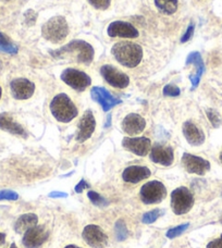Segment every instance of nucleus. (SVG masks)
I'll return each mask as SVG.
<instances>
[{
	"label": "nucleus",
	"mask_w": 222,
	"mask_h": 248,
	"mask_svg": "<svg viewBox=\"0 0 222 248\" xmlns=\"http://www.w3.org/2000/svg\"><path fill=\"white\" fill-rule=\"evenodd\" d=\"M16 199H19V195L13 190L7 189L0 192V201H16Z\"/></svg>",
	"instance_id": "nucleus-33"
},
{
	"label": "nucleus",
	"mask_w": 222,
	"mask_h": 248,
	"mask_svg": "<svg viewBox=\"0 0 222 248\" xmlns=\"http://www.w3.org/2000/svg\"><path fill=\"white\" fill-rule=\"evenodd\" d=\"M111 54L120 64L127 68H135L143 59V48L135 43L119 42L111 48Z\"/></svg>",
	"instance_id": "nucleus-2"
},
{
	"label": "nucleus",
	"mask_w": 222,
	"mask_h": 248,
	"mask_svg": "<svg viewBox=\"0 0 222 248\" xmlns=\"http://www.w3.org/2000/svg\"><path fill=\"white\" fill-rule=\"evenodd\" d=\"M194 30H195V26H194V24H193V23H190V24L189 25L188 30H186L185 34L183 35V36H182V38H181V43H186V42H189L190 39L192 38V36H193V34H194Z\"/></svg>",
	"instance_id": "nucleus-35"
},
{
	"label": "nucleus",
	"mask_w": 222,
	"mask_h": 248,
	"mask_svg": "<svg viewBox=\"0 0 222 248\" xmlns=\"http://www.w3.org/2000/svg\"><path fill=\"white\" fill-rule=\"evenodd\" d=\"M51 56L56 57V58H63L65 56H72L73 59L79 62V63L90 65L93 60H94L95 51L94 48L85 41H72L66 44L60 49L54 50L50 52Z\"/></svg>",
	"instance_id": "nucleus-1"
},
{
	"label": "nucleus",
	"mask_w": 222,
	"mask_h": 248,
	"mask_svg": "<svg viewBox=\"0 0 222 248\" xmlns=\"http://www.w3.org/2000/svg\"><path fill=\"white\" fill-rule=\"evenodd\" d=\"M182 131H183V135L186 140H188V143L192 146H199L204 144V141H205V134H204V132L192 121H186L183 124Z\"/></svg>",
	"instance_id": "nucleus-19"
},
{
	"label": "nucleus",
	"mask_w": 222,
	"mask_h": 248,
	"mask_svg": "<svg viewBox=\"0 0 222 248\" xmlns=\"http://www.w3.org/2000/svg\"><path fill=\"white\" fill-rule=\"evenodd\" d=\"M100 74L106 82L115 88H126L130 84V78L113 65H103L100 68Z\"/></svg>",
	"instance_id": "nucleus-8"
},
{
	"label": "nucleus",
	"mask_w": 222,
	"mask_h": 248,
	"mask_svg": "<svg viewBox=\"0 0 222 248\" xmlns=\"http://www.w3.org/2000/svg\"><path fill=\"white\" fill-rule=\"evenodd\" d=\"M111 120V116H108V119H107V124H106V127H108L109 126V124H110V121Z\"/></svg>",
	"instance_id": "nucleus-40"
},
{
	"label": "nucleus",
	"mask_w": 222,
	"mask_h": 248,
	"mask_svg": "<svg viewBox=\"0 0 222 248\" xmlns=\"http://www.w3.org/2000/svg\"><path fill=\"white\" fill-rule=\"evenodd\" d=\"M180 88L173 85V84H168V85L165 86V88H163V95L165 96H169V97H176L180 95Z\"/></svg>",
	"instance_id": "nucleus-32"
},
{
	"label": "nucleus",
	"mask_w": 222,
	"mask_h": 248,
	"mask_svg": "<svg viewBox=\"0 0 222 248\" xmlns=\"http://www.w3.org/2000/svg\"><path fill=\"white\" fill-rule=\"evenodd\" d=\"M154 2L159 11L168 16L175 13L177 10V6H179L177 0H154Z\"/></svg>",
	"instance_id": "nucleus-24"
},
{
	"label": "nucleus",
	"mask_w": 222,
	"mask_h": 248,
	"mask_svg": "<svg viewBox=\"0 0 222 248\" xmlns=\"http://www.w3.org/2000/svg\"><path fill=\"white\" fill-rule=\"evenodd\" d=\"M190 227V223H184V224H181V225H177V227L170 229L169 231L167 232V237L168 238H175L179 235H181L182 233H184L188 228Z\"/></svg>",
	"instance_id": "nucleus-29"
},
{
	"label": "nucleus",
	"mask_w": 222,
	"mask_h": 248,
	"mask_svg": "<svg viewBox=\"0 0 222 248\" xmlns=\"http://www.w3.org/2000/svg\"><path fill=\"white\" fill-rule=\"evenodd\" d=\"M194 205V196L189 188L179 187L171 194V208L176 216L185 215L192 209Z\"/></svg>",
	"instance_id": "nucleus-5"
},
{
	"label": "nucleus",
	"mask_w": 222,
	"mask_h": 248,
	"mask_svg": "<svg viewBox=\"0 0 222 248\" xmlns=\"http://www.w3.org/2000/svg\"><path fill=\"white\" fill-rule=\"evenodd\" d=\"M206 114L208 119H209L210 123L212 124L214 127H219L221 125V118L219 116V113L216 111L214 109H207L206 110Z\"/></svg>",
	"instance_id": "nucleus-30"
},
{
	"label": "nucleus",
	"mask_w": 222,
	"mask_h": 248,
	"mask_svg": "<svg viewBox=\"0 0 222 248\" xmlns=\"http://www.w3.org/2000/svg\"><path fill=\"white\" fill-rule=\"evenodd\" d=\"M88 2L97 10H106L109 8L111 0H88Z\"/></svg>",
	"instance_id": "nucleus-31"
},
{
	"label": "nucleus",
	"mask_w": 222,
	"mask_h": 248,
	"mask_svg": "<svg viewBox=\"0 0 222 248\" xmlns=\"http://www.w3.org/2000/svg\"><path fill=\"white\" fill-rule=\"evenodd\" d=\"M145 119L137 113H130L123 119L122 130L127 135H139L145 130Z\"/></svg>",
	"instance_id": "nucleus-18"
},
{
	"label": "nucleus",
	"mask_w": 222,
	"mask_h": 248,
	"mask_svg": "<svg viewBox=\"0 0 222 248\" xmlns=\"http://www.w3.org/2000/svg\"><path fill=\"white\" fill-rule=\"evenodd\" d=\"M107 34L110 37L120 38H137L139 37V31L132 24L124 21H114L110 23L107 29Z\"/></svg>",
	"instance_id": "nucleus-14"
},
{
	"label": "nucleus",
	"mask_w": 222,
	"mask_h": 248,
	"mask_svg": "<svg viewBox=\"0 0 222 248\" xmlns=\"http://www.w3.org/2000/svg\"><path fill=\"white\" fill-rule=\"evenodd\" d=\"M10 91L13 98L17 100H25L33 96L35 92V84L24 78H15L10 83Z\"/></svg>",
	"instance_id": "nucleus-12"
},
{
	"label": "nucleus",
	"mask_w": 222,
	"mask_h": 248,
	"mask_svg": "<svg viewBox=\"0 0 222 248\" xmlns=\"http://www.w3.org/2000/svg\"><path fill=\"white\" fill-rule=\"evenodd\" d=\"M61 79L77 92H84L92 84L90 75L83 71L68 68L61 73Z\"/></svg>",
	"instance_id": "nucleus-7"
},
{
	"label": "nucleus",
	"mask_w": 222,
	"mask_h": 248,
	"mask_svg": "<svg viewBox=\"0 0 222 248\" xmlns=\"http://www.w3.org/2000/svg\"><path fill=\"white\" fill-rule=\"evenodd\" d=\"M207 248H222V234L219 238L211 241L209 244L207 245Z\"/></svg>",
	"instance_id": "nucleus-37"
},
{
	"label": "nucleus",
	"mask_w": 222,
	"mask_h": 248,
	"mask_svg": "<svg viewBox=\"0 0 222 248\" xmlns=\"http://www.w3.org/2000/svg\"><path fill=\"white\" fill-rule=\"evenodd\" d=\"M220 223H221V224H222V218H221V219H220Z\"/></svg>",
	"instance_id": "nucleus-45"
},
{
	"label": "nucleus",
	"mask_w": 222,
	"mask_h": 248,
	"mask_svg": "<svg viewBox=\"0 0 222 248\" xmlns=\"http://www.w3.org/2000/svg\"><path fill=\"white\" fill-rule=\"evenodd\" d=\"M64 248H81V247H78V246H75V245H69V246H66Z\"/></svg>",
	"instance_id": "nucleus-41"
},
{
	"label": "nucleus",
	"mask_w": 222,
	"mask_h": 248,
	"mask_svg": "<svg viewBox=\"0 0 222 248\" xmlns=\"http://www.w3.org/2000/svg\"><path fill=\"white\" fill-rule=\"evenodd\" d=\"M82 236L84 241L93 248H106L108 245V236L98 225H87L83 230Z\"/></svg>",
	"instance_id": "nucleus-9"
},
{
	"label": "nucleus",
	"mask_w": 222,
	"mask_h": 248,
	"mask_svg": "<svg viewBox=\"0 0 222 248\" xmlns=\"http://www.w3.org/2000/svg\"><path fill=\"white\" fill-rule=\"evenodd\" d=\"M87 196L90 198L93 205H95L97 207H107L109 205V202L107 199L101 196L98 193L94 192V190H90V192L87 193Z\"/></svg>",
	"instance_id": "nucleus-26"
},
{
	"label": "nucleus",
	"mask_w": 222,
	"mask_h": 248,
	"mask_svg": "<svg viewBox=\"0 0 222 248\" xmlns=\"http://www.w3.org/2000/svg\"><path fill=\"white\" fill-rule=\"evenodd\" d=\"M186 64H194L196 66V73L190 75V79L192 82V90H195L198 86L199 82H201L202 75L205 72V64H204V61L202 58V55L199 54L198 51H193L188 56L185 61Z\"/></svg>",
	"instance_id": "nucleus-21"
},
{
	"label": "nucleus",
	"mask_w": 222,
	"mask_h": 248,
	"mask_svg": "<svg viewBox=\"0 0 222 248\" xmlns=\"http://www.w3.org/2000/svg\"><path fill=\"white\" fill-rule=\"evenodd\" d=\"M182 163H183L184 169L189 173L197 174V175H205L208 171L210 170V163L206 159L202 157L194 156L185 153L182 157Z\"/></svg>",
	"instance_id": "nucleus-10"
},
{
	"label": "nucleus",
	"mask_w": 222,
	"mask_h": 248,
	"mask_svg": "<svg viewBox=\"0 0 222 248\" xmlns=\"http://www.w3.org/2000/svg\"><path fill=\"white\" fill-rule=\"evenodd\" d=\"M68 34V22L61 16H52L42 26V36L50 43L58 44L64 41Z\"/></svg>",
	"instance_id": "nucleus-4"
},
{
	"label": "nucleus",
	"mask_w": 222,
	"mask_h": 248,
	"mask_svg": "<svg viewBox=\"0 0 222 248\" xmlns=\"http://www.w3.org/2000/svg\"><path fill=\"white\" fill-rule=\"evenodd\" d=\"M162 215H163V211L161 209H154L152 211L144 214L143 218H142V221H143V223L150 224L155 222L158 218H160Z\"/></svg>",
	"instance_id": "nucleus-28"
},
{
	"label": "nucleus",
	"mask_w": 222,
	"mask_h": 248,
	"mask_svg": "<svg viewBox=\"0 0 222 248\" xmlns=\"http://www.w3.org/2000/svg\"><path fill=\"white\" fill-rule=\"evenodd\" d=\"M24 19H25L26 24H28V25H33L35 22H36V19H37L36 12H35L34 10H32V9H30V10H28V11L25 12Z\"/></svg>",
	"instance_id": "nucleus-34"
},
{
	"label": "nucleus",
	"mask_w": 222,
	"mask_h": 248,
	"mask_svg": "<svg viewBox=\"0 0 222 248\" xmlns=\"http://www.w3.org/2000/svg\"><path fill=\"white\" fill-rule=\"evenodd\" d=\"M0 128L2 131H6L10 134L26 137L28 133L24 130V127L15 121L10 113L8 112H1L0 113Z\"/></svg>",
	"instance_id": "nucleus-22"
},
{
	"label": "nucleus",
	"mask_w": 222,
	"mask_h": 248,
	"mask_svg": "<svg viewBox=\"0 0 222 248\" xmlns=\"http://www.w3.org/2000/svg\"><path fill=\"white\" fill-rule=\"evenodd\" d=\"M10 248H17V247H16V245L15 244V243H12L11 246H10Z\"/></svg>",
	"instance_id": "nucleus-42"
},
{
	"label": "nucleus",
	"mask_w": 222,
	"mask_h": 248,
	"mask_svg": "<svg viewBox=\"0 0 222 248\" xmlns=\"http://www.w3.org/2000/svg\"><path fill=\"white\" fill-rule=\"evenodd\" d=\"M38 217L35 214L22 215L20 218L16 221L15 230L16 233H25L29 229L36 227Z\"/></svg>",
	"instance_id": "nucleus-23"
},
{
	"label": "nucleus",
	"mask_w": 222,
	"mask_h": 248,
	"mask_svg": "<svg viewBox=\"0 0 222 248\" xmlns=\"http://www.w3.org/2000/svg\"><path fill=\"white\" fill-rule=\"evenodd\" d=\"M91 96L93 100H95L96 103H98L105 112L109 111L111 108L115 107V106L121 104V100L119 98H115L104 87L95 86L92 88Z\"/></svg>",
	"instance_id": "nucleus-16"
},
{
	"label": "nucleus",
	"mask_w": 222,
	"mask_h": 248,
	"mask_svg": "<svg viewBox=\"0 0 222 248\" xmlns=\"http://www.w3.org/2000/svg\"><path fill=\"white\" fill-rule=\"evenodd\" d=\"M49 237V232L47 231L43 225H36V227L29 229L24 233L22 243L25 248H39Z\"/></svg>",
	"instance_id": "nucleus-11"
},
{
	"label": "nucleus",
	"mask_w": 222,
	"mask_h": 248,
	"mask_svg": "<svg viewBox=\"0 0 222 248\" xmlns=\"http://www.w3.org/2000/svg\"><path fill=\"white\" fill-rule=\"evenodd\" d=\"M220 161L222 163V150H221V153H220Z\"/></svg>",
	"instance_id": "nucleus-44"
},
{
	"label": "nucleus",
	"mask_w": 222,
	"mask_h": 248,
	"mask_svg": "<svg viewBox=\"0 0 222 248\" xmlns=\"http://www.w3.org/2000/svg\"><path fill=\"white\" fill-rule=\"evenodd\" d=\"M1 95H2V90H1V86H0V98H1Z\"/></svg>",
	"instance_id": "nucleus-43"
},
{
	"label": "nucleus",
	"mask_w": 222,
	"mask_h": 248,
	"mask_svg": "<svg viewBox=\"0 0 222 248\" xmlns=\"http://www.w3.org/2000/svg\"><path fill=\"white\" fill-rule=\"evenodd\" d=\"M122 146L128 152L144 157L152 149V141L147 137H124Z\"/></svg>",
	"instance_id": "nucleus-13"
},
{
	"label": "nucleus",
	"mask_w": 222,
	"mask_h": 248,
	"mask_svg": "<svg viewBox=\"0 0 222 248\" xmlns=\"http://www.w3.org/2000/svg\"><path fill=\"white\" fill-rule=\"evenodd\" d=\"M66 196H68V194L62 193V192H52V193L49 194V197H52V198H55V197H62V198H64V197H66Z\"/></svg>",
	"instance_id": "nucleus-38"
},
{
	"label": "nucleus",
	"mask_w": 222,
	"mask_h": 248,
	"mask_svg": "<svg viewBox=\"0 0 222 248\" xmlns=\"http://www.w3.org/2000/svg\"><path fill=\"white\" fill-rule=\"evenodd\" d=\"M17 50H19V48L16 44H13L10 38L0 32V51L9 55H16L17 54Z\"/></svg>",
	"instance_id": "nucleus-25"
},
{
	"label": "nucleus",
	"mask_w": 222,
	"mask_h": 248,
	"mask_svg": "<svg viewBox=\"0 0 222 248\" xmlns=\"http://www.w3.org/2000/svg\"><path fill=\"white\" fill-rule=\"evenodd\" d=\"M114 231H115V237H117L118 241L127 240V237L128 235V231L123 220L117 221V223H115V227H114Z\"/></svg>",
	"instance_id": "nucleus-27"
},
{
	"label": "nucleus",
	"mask_w": 222,
	"mask_h": 248,
	"mask_svg": "<svg viewBox=\"0 0 222 248\" xmlns=\"http://www.w3.org/2000/svg\"><path fill=\"white\" fill-rule=\"evenodd\" d=\"M90 187V185H88L86 182H85V180H81L79 181V183L75 186V192L77 193H79V194H81L84 189L85 188H88Z\"/></svg>",
	"instance_id": "nucleus-36"
},
{
	"label": "nucleus",
	"mask_w": 222,
	"mask_h": 248,
	"mask_svg": "<svg viewBox=\"0 0 222 248\" xmlns=\"http://www.w3.org/2000/svg\"><path fill=\"white\" fill-rule=\"evenodd\" d=\"M152 172L146 167L131 166L127 168L122 173V179L127 183L136 184L145 179H148Z\"/></svg>",
	"instance_id": "nucleus-20"
},
{
	"label": "nucleus",
	"mask_w": 222,
	"mask_h": 248,
	"mask_svg": "<svg viewBox=\"0 0 222 248\" xmlns=\"http://www.w3.org/2000/svg\"><path fill=\"white\" fill-rule=\"evenodd\" d=\"M95 127L96 120L94 114L91 110H86L79 123V132L77 134V140L79 143H83V141L91 139V136L95 131Z\"/></svg>",
	"instance_id": "nucleus-17"
},
{
	"label": "nucleus",
	"mask_w": 222,
	"mask_h": 248,
	"mask_svg": "<svg viewBox=\"0 0 222 248\" xmlns=\"http://www.w3.org/2000/svg\"><path fill=\"white\" fill-rule=\"evenodd\" d=\"M141 199L145 205L161 202L167 196V188L159 181H150L141 188Z\"/></svg>",
	"instance_id": "nucleus-6"
},
{
	"label": "nucleus",
	"mask_w": 222,
	"mask_h": 248,
	"mask_svg": "<svg viewBox=\"0 0 222 248\" xmlns=\"http://www.w3.org/2000/svg\"><path fill=\"white\" fill-rule=\"evenodd\" d=\"M4 242H6V234L0 232V246L3 245Z\"/></svg>",
	"instance_id": "nucleus-39"
},
{
	"label": "nucleus",
	"mask_w": 222,
	"mask_h": 248,
	"mask_svg": "<svg viewBox=\"0 0 222 248\" xmlns=\"http://www.w3.org/2000/svg\"><path fill=\"white\" fill-rule=\"evenodd\" d=\"M50 111L57 121L68 123L78 116V108L65 94H59L54 97L50 103Z\"/></svg>",
	"instance_id": "nucleus-3"
},
{
	"label": "nucleus",
	"mask_w": 222,
	"mask_h": 248,
	"mask_svg": "<svg viewBox=\"0 0 222 248\" xmlns=\"http://www.w3.org/2000/svg\"><path fill=\"white\" fill-rule=\"evenodd\" d=\"M149 157L153 162L165 167L171 166L173 160H174V155H173L172 147L158 143L155 144L152 149H150Z\"/></svg>",
	"instance_id": "nucleus-15"
}]
</instances>
